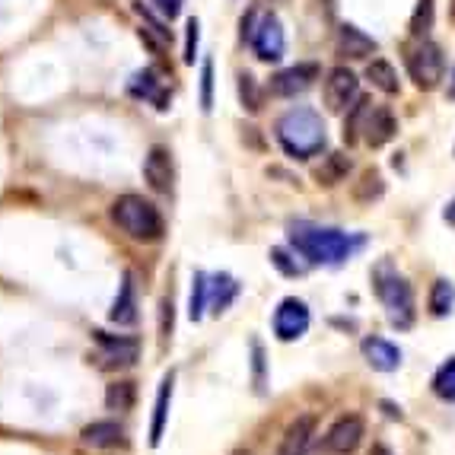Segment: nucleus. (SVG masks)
Wrapping results in <instances>:
<instances>
[{
    "mask_svg": "<svg viewBox=\"0 0 455 455\" xmlns=\"http://www.w3.org/2000/svg\"><path fill=\"white\" fill-rule=\"evenodd\" d=\"M277 144L283 147L287 156L293 160H312V156H319L325 150L328 137H325V122L319 118V112H312V108L299 106V108H290L277 118Z\"/></svg>",
    "mask_w": 455,
    "mask_h": 455,
    "instance_id": "1",
    "label": "nucleus"
},
{
    "mask_svg": "<svg viewBox=\"0 0 455 455\" xmlns=\"http://www.w3.org/2000/svg\"><path fill=\"white\" fill-rule=\"evenodd\" d=\"M290 245L309 265H341V261L350 259V251L357 249V243L341 229L309 227V223H293L290 227Z\"/></svg>",
    "mask_w": 455,
    "mask_h": 455,
    "instance_id": "2",
    "label": "nucleus"
},
{
    "mask_svg": "<svg viewBox=\"0 0 455 455\" xmlns=\"http://www.w3.org/2000/svg\"><path fill=\"white\" fill-rule=\"evenodd\" d=\"M112 220L118 223V229L134 239V243H156L166 233V223H163L160 211L144 201L140 195H122L112 204Z\"/></svg>",
    "mask_w": 455,
    "mask_h": 455,
    "instance_id": "3",
    "label": "nucleus"
},
{
    "mask_svg": "<svg viewBox=\"0 0 455 455\" xmlns=\"http://www.w3.org/2000/svg\"><path fill=\"white\" fill-rule=\"evenodd\" d=\"M372 283H376V293H379L392 325L408 328L411 322H414V290H411V283L404 281L402 274L395 271L388 261H382V265L376 267Z\"/></svg>",
    "mask_w": 455,
    "mask_h": 455,
    "instance_id": "4",
    "label": "nucleus"
},
{
    "mask_svg": "<svg viewBox=\"0 0 455 455\" xmlns=\"http://www.w3.org/2000/svg\"><path fill=\"white\" fill-rule=\"evenodd\" d=\"M443 70H446L443 52L436 42H430V38H420L418 45L408 52V74L420 90H436L443 80Z\"/></svg>",
    "mask_w": 455,
    "mask_h": 455,
    "instance_id": "5",
    "label": "nucleus"
},
{
    "mask_svg": "<svg viewBox=\"0 0 455 455\" xmlns=\"http://www.w3.org/2000/svg\"><path fill=\"white\" fill-rule=\"evenodd\" d=\"M363 436H366L363 418H360V414H344V418H338L331 427H328V433L319 443V452L322 455H350L360 449Z\"/></svg>",
    "mask_w": 455,
    "mask_h": 455,
    "instance_id": "6",
    "label": "nucleus"
},
{
    "mask_svg": "<svg viewBox=\"0 0 455 455\" xmlns=\"http://www.w3.org/2000/svg\"><path fill=\"white\" fill-rule=\"evenodd\" d=\"M92 341L99 347V360L108 370H124L134 366L140 357V341L131 334H108V331H92Z\"/></svg>",
    "mask_w": 455,
    "mask_h": 455,
    "instance_id": "7",
    "label": "nucleus"
},
{
    "mask_svg": "<svg viewBox=\"0 0 455 455\" xmlns=\"http://www.w3.org/2000/svg\"><path fill=\"white\" fill-rule=\"evenodd\" d=\"M251 48L259 54L261 61H281L283 52H287V38H283V26L274 13L261 16L259 26L251 29Z\"/></svg>",
    "mask_w": 455,
    "mask_h": 455,
    "instance_id": "8",
    "label": "nucleus"
},
{
    "mask_svg": "<svg viewBox=\"0 0 455 455\" xmlns=\"http://www.w3.org/2000/svg\"><path fill=\"white\" fill-rule=\"evenodd\" d=\"M309 309H306L303 299H296V296H287L277 309H274V334L281 338V341H296V338H303L309 331Z\"/></svg>",
    "mask_w": 455,
    "mask_h": 455,
    "instance_id": "9",
    "label": "nucleus"
},
{
    "mask_svg": "<svg viewBox=\"0 0 455 455\" xmlns=\"http://www.w3.org/2000/svg\"><path fill=\"white\" fill-rule=\"evenodd\" d=\"M357 99H360V80H357V74H354V70H347V68L328 70L325 106L331 108V112H347Z\"/></svg>",
    "mask_w": 455,
    "mask_h": 455,
    "instance_id": "10",
    "label": "nucleus"
},
{
    "mask_svg": "<svg viewBox=\"0 0 455 455\" xmlns=\"http://www.w3.org/2000/svg\"><path fill=\"white\" fill-rule=\"evenodd\" d=\"M315 80H319V64H296V68H287L271 76V92L281 99L299 96V92L309 90Z\"/></svg>",
    "mask_w": 455,
    "mask_h": 455,
    "instance_id": "11",
    "label": "nucleus"
},
{
    "mask_svg": "<svg viewBox=\"0 0 455 455\" xmlns=\"http://www.w3.org/2000/svg\"><path fill=\"white\" fill-rule=\"evenodd\" d=\"M172 156H169L166 147H150V153H147L144 160V179L147 185H150L153 191H160V195H166L169 188H172Z\"/></svg>",
    "mask_w": 455,
    "mask_h": 455,
    "instance_id": "12",
    "label": "nucleus"
},
{
    "mask_svg": "<svg viewBox=\"0 0 455 455\" xmlns=\"http://www.w3.org/2000/svg\"><path fill=\"white\" fill-rule=\"evenodd\" d=\"M360 350H363L366 363L372 366V370L379 372H392L402 366V350L395 347L392 341H386V338H363V344H360Z\"/></svg>",
    "mask_w": 455,
    "mask_h": 455,
    "instance_id": "13",
    "label": "nucleus"
},
{
    "mask_svg": "<svg viewBox=\"0 0 455 455\" xmlns=\"http://www.w3.org/2000/svg\"><path fill=\"white\" fill-rule=\"evenodd\" d=\"M312 436H315V418H312V414H299V418L287 427V433H283L277 455H306Z\"/></svg>",
    "mask_w": 455,
    "mask_h": 455,
    "instance_id": "14",
    "label": "nucleus"
},
{
    "mask_svg": "<svg viewBox=\"0 0 455 455\" xmlns=\"http://www.w3.org/2000/svg\"><path fill=\"white\" fill-rule=\"evenodd\" d=\"M376 48H379L376 45V38H370L363 29H357V26L344 23L341 29H338V52H341L344 58L360 61V58H370Z\"/></svg>",
    "mask_w": 455,
    "mask_h": 455,
    "instance_id": "15",
    "label": "nucleus"
},
{
    "mask_svg": "<svg viewBox=\"0 0 455 455\" xmlns=\"http://www.w3.org/2000/svg\"><path fill=\"white\" fill-rule=\"evenodd\" d=\"M398 131V122H395V115L388 112L386 106H372L370 118H366V131H363V140L370 147H386L388 140L395 137Z\"/></svg>",
    "mask_w": 455,
    "mask_h": 455,
    "instance_id": "16",
    "label": "nucleus"
},
{
    "mask_svg": "<svg viewBox=\"0 0 455 455\" xmlns=\"http://www.w3.org/2000/svg\"><path fill=\"white\" fill-rule=\"evenodd\" d=\"M128 90H131V96H137V99H150V102H153L156 108H166V106H169V92L163 90L160 74H156L153 68L137 70Z\"/></svg>",
    "mask_w": 455,
    "mask_h": 455,
    "instance_id": "17",
    "label": "nucleus"
},
{
    "mask_svg": "<svg viewBox=\"0 0 455 455\" xmlns=\"http://www.w3.org/2000/svg\"><path fill=\"white\" fill-rule=\"evenodd\" d=\"M108 319H112L115 325H134L137 322V293H134V277H131V274L122 277V287H118V296H115Z\"/></svg>",
    "mask_w": 455,
    "mask_h": 455,
    "instance_id": "18",
    "label": "nucleus"
},
{
    "mask_svg": "<svg viewBox=\"0 0 455 455\" xmlns=\"http://www.w3.org/2000/svg\"><path fill=\"white\" fill-rule=\"evenodd\" d=\"M172 386H175V372L169 370L160 382V395H156V404H153V424H150V446H160L163 430H166L169 418V402H172Z\"/></svg>",
    "mask_w": 455,
    "mask_h": 455,
    "instance_id": "19",
    "label": "nucleus"
},
{
    "mask_svg": "<svg viewBox=\"0 0 455 455\" xmlns=\"http://www.w3.org/2000/svg\"><path fill=\"white\" fill-rule=\"evenodd\" d=\"M80 440L92 449H115L118 443H124V430L115 420H96V424L84 427Z\"/></svg>",
    "mask_w": 455,
    "mask_h": 455,
    "instance_id": "20",
    "label": "nucleus"
},
{
    "mask_svg": "<svg viewBox=\"0 0 455 455\" xmlns=\"http://www.w3.org/2000/svg\"><path fill=\"white\" fill-rule=\"evenodd\" d=\"M350 172V156H344V153H328L325 160H322V166L315 169V182L322 185V188H334L338 182H344Z\"/></svg>",
    "mask_w": 455,
    "mask_h": 455,
    "instance_id": "21",
    "label": "nucleus"
},
{
    "mask_svg": "<svg viewBox=\"0 0 455 455\" xmlns=\"http://www.w3.org/2000/svg\"><path fill=\"white\" fill-rule=\"evenodd\" d=\"M239 296V283L233 274H213L211 277V309L220 315L233 306V299Z\"/></svg>",
    "mask_w": 455,
    "mask_h": 455,
    "instance_id": "22",
    "label": "nucleus"
},
{
    "mask_svg": "<svg viewBox=\"0 0 455 455\" xmlns=\"http://www.w3.org/2000/svg\"><path fill=\"white\" fill-rule=\"evenodd\" d=\"M207 306H211V277H207L204 271H195V277H191V296H188L191 322L204 319Z\"/></svg>",
    "mask_w": 455,
    "mask_h": 455,
    "instance_id": "23",
    "label": "nucleus"
},
{
    "mask_svg": "<svg viewBox=\"0 0 455 455\" xmlns=\"http://www.w3.org/2000/svg\"><path fill=\"white\" fill-rule=\"evenodd\" d=\"M366 80H370L379 92H386V96H395V92H398V70H395L388 61H382V58L366 64Z\"/></svg>",
    "mask_w": 455,
    "mask_h": 455,
    "instance_id": "24",
    "label": "nucleus"
},
{
    "mask_svg": "<svg viewBox=\"0 0 455 455\" xmlns=\"http://www.w3.org/2000/svg\"><path fill=\"white\" fill-rule=\"evenodd\" d=\"M370 112H372L370 99H357V102L347 108V122H344V140H347V144H357L360 140V134L366 131V118H370Z\"/></svg>",
    "mask_w": 455,
    "mask_h": 455,
    "instance_id": "25",
    "label": "nucleus"
},
{
    "mask_svg": "<svg viewBox=\"0 0 455 455\" xmlns=\"http://www.w3.org/2000/svg\"><path fill=\"white\" fill-rule=\"evenodd\" d=\"M386 195V182H382V175L376 169H366L360 175V182H354V201L357 204H372V201H379Z\"/></svg>",
    "mask_w": 455,
    "mask_h": 455,
    "instance_id": "26",
    "label": "nucleus"
},
{
    "mask_svg": "<svg viewBox=\"0 0 455 455\" xmlns=\"http://www.w3.org/2000/svg\"><path fill=\"white\" fill-rule=\"evenodd\" d=\"M455 306V287L446 281V277H436L430 287V312L436 315V319H443V315H449Z\"/></svg>",
    "mask_w": 455,
    "mask_h": 455,
    "instance_id": "27",
    "label": "nucleus"
},
{
    "mask_svg": "<svg viewBox=\"0 0 455 455\" xmlns=\"http://www.w3.org/2000/svg\"><path fill=\"white\" fill-rule=\"evenodd\" d=\"M134 382L131 379H122V382H112V386L106 388V404L108 411H131L134 408Z\"/></svg>",
    "mask_w": 455,
    "mask_h": 455,
    "instance_id": "28",
    "label": "nucleus"
},
{
    "mask_svg": "<svg viewBox=\"0 0 455 455\" xmlns=\"http://www.w3.org/2000/svg\"><path fill=\"white\" fill-rule=\"evenodd\" d=\"M433 395L443 398V402H455V357H449L436 370V376H433Z\"/></svg>",
    "mask_w": 455,
    "mask_h": 455,
    "instance_id": "29",
    "label": "nucleus"
},
{
    "mask_svg": "<svg viewBox=\"0 0 455 455\" xmlns=\"http://www.w3.org/2000/svg\"><path fill=\"white\" fill-rule=\"evenodd\" d=\"M433 13H436V4L433 0H418V10L411 16V36L424 38L433 29Z\"/></svg>",
    "mask_w": 455,
    "mask_h": 455,
    "instance_id": "30",
    "label": "nucleus"
},
{
    "mask_svg": "<svg viewBox=\"0 0 455 455\" xmlns=\"http://www.w3.org/2000/svg\"><path fill=\"white\" fill-rule=\"evenodd\" d=\"M239 99H243V106L249 112H259L261 108V92H259V84H255V76L243 74L239 76Z\"/></svg>",
    "mask_w": 455,
    "mask_h": 455,
    "instance_id": "31",
    "label": "nucleus"
},
{
    "mask_svg": "<svg viewBox=\"0 0 455 455\" xmlns=\"http://www.w3.org/2000/svg\"><path fill=\"white\" fill-rule=\"evenodd\" d=\"M271 265L281 274H287V277H299V274H306V267L299 265V261H293V255L283 251V249H271Z\"/></svg>",
    "mask_w": 455,
    "mask_h": 455,
    "instance_id": "32",
    "label": "nucleus"
},
{
    "mask_svg": "<svg viewBox=\"0 0 455 455\" xmlns=\"http://www.w3.org/2000/svg\"><path fill=\"white\" fill-rule=\"evenodd\" d=\"M201 108H204V112L213 108V64L211 61H204V68H201Z\"/></svg>",
    "mask_w": 455,
    "mask_h": 455,
    "instance_id": "33",
    "label": "nucleus"
},
{
    "mask_svg": "<svg viewBox=\"0 0 455 455\" xmlns=\"http://www.w3.org/2000/svg\"><path fill=\"white\" fill-rule=\"evenodd\" d=\"M185 29H188V36H185V61L195 64V54H197V36H201V26H197L195 16H191V20H188V26H185Z\"/></svg>",
    "mask_w": 455,
    "mask_h": 455,
    "instance_id": "34",
    "label": "nucleus"
},
{
    "mask_svg": "<svg viewBox=\"0 0 455 455\" xmlns=\"http://www.w3.org/2000/svg\"><path fill=\"white\" fill-rule=\"evenodd\" d=\"M160 309H163V322H160V331H163V338H169V334H172V322H175V306H172V299H169V296H166V299H163V306H160Z\"/></svg>",
    "mask_w": 455,
    "mask_h": 455,
    "instance_id": "35",
    "label": "nucleus"
},
{
    "mask_svg": "<svg viewBox=\"0 0 455 455\" xmlns=\"http://www.w3.org/2000/svg\"><path fill=\"white\" fill-rule=\"evenodd\" d=\"M182 4H185V0H153V7L160 10L166 20H175V16L182 13Z\"/></svg>",
    "mask_w": 455,
    "mask_h": 455,
    "instance_id": "36",
    "label": "nucleus"
},
{
    "mask_svg": "<svg viewBox=\"0 0 455 455\" xmlns=\"http://www.w3.org/2000/svg\"><path fill=\"white\" fill-rule=\"evenodd\" d=\"M251 354H255V382H259V388H261V379H265V376H261V372H265V354H261L259 341L251 344Z\"/></svg>",
    "mask_w": 455,
    "mask_h": 455,
    "instance_id": "37",
    "label": "nucleus"
},
{
    "mask_svg": "<svg viewBox=\"0 0 455 455\" xmlns=\"http://www.w3.org/2000/svg\"><path fill=\"white\" fill-rule=\"evenodd\" d=\"M370 455H392V449H388V446H382V443H376V446L370 449Z\"/></svg>",
    "mask_w": 455,
    "mask_h": 455,
    "instance_id": "38",
    "label": "nucleus"
},
{
    "mask_svg": "<svg viewBox=\"0 0 455 455\" xmlns=\"http://www.w3.org/2000/svg\"><path fill=\"white\" fill-rule=\"evenodd\" d=\"M382 408H386V414H388V418H402V408H395V404H382Z\"/></svg>",
    "mask_w": 455,
    "mask_h": 455,
    "instance_id": "39",
    "label": "nucleus"
},
{
    "mask_svg": "<svg viewBox=\"0 0 455 455\" xmlns=\"http://www.w3.org/2000/svg\"><path fill=\"white\" fill-rule=\"evenodd\" d=\"M446 220H449V223H452V227H455V201H452V204L446 207Z\"/></svg>",
    "mask_w": 455,
    "mask_h": 455,
    "instance_id": "40",
    "label": "nucleus"
},
{
    "mask_svg": "<svg viewBox=\"0 0 455 455\" xmlns=\"http://www.w3.org/2000/svg\"><path fill=\"white\" fill-rule=\"evenodd\" d=\"M449 99H455V74H452V84H449Z\"/></svg>",
    "mask_w": 455,
    "mask_h": 455,
    "instance_id": "41",
    "label": "nucleus"
},
{
    "mask_svg": "<svg viewBox=\"0 0 455 455\" xmlns=\"http://www.w3.org/2000/svg\"><path fill=\"white\" fill-rule=\"evenodd\" d=\"M452 16H455V0H452Z\"/></svg>",
    "mask_w": 455,
    "mask_h": 455,
    "instance_id": "42",
    "label": "nucleus"
},
{
    "mask_svg": "<svg viewBox=\"0 0 455 455\" xmlns=\"http://www.w3.org/2000/svg\"><path fill=\"white\" fill-rule=\"evenodd\" d=\"M235 455H249V452H235Z\"/></svg>",
    "mask_w": 455,
    "mask_h": 455,
    "instance_id": "43",
    "label": "nucleus"
}]
</instances>
